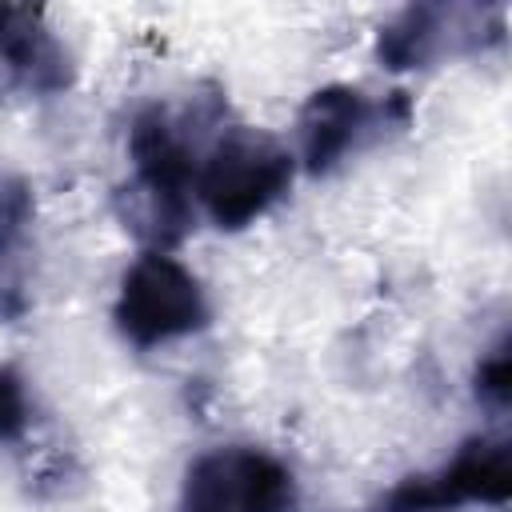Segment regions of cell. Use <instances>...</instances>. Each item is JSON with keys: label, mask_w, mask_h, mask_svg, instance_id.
<instances>
[{"label": "cell", "mask_w": 512, "mask_h": 512, "mask_svg": "<svg viewBox=\"0 0 512 512\" xmlns=\"http://www.w3.org/2000/svg\"><path fill=\"white\" fill-rule=\"evenodd\" d=\"M196 196L216 228H244L264 216L292 184V156L264 132L236 128L204 156L192 176Z\"/></svg>", "instance_id": "obj_1"}, {"label": "cell", "mask_w": 512, "mask_h": 512, "mask_svg": "<svg viewBox=\"0 0 512 512\" xmlns=\"http://www.w3.org/2000/svg\"><path fill=\"white\" fill-rule=\"evenodd\" d=\"M116 328L136 348H156L208 324V300L200 280L168 252H144L120 280Z\"/></svg>", "instance_id": "obj_2"}, {"label": "cell", "mask_w": 512, "mask_h": 512, "mask_svg": "<svg viewBox=\"0 0 512 512\" xmlns=\"http://www.w3.org/2000/svg\"><path fill=\"white\" fill-rule=\"evenodd\" d=\"M296 476L264 448L228 444L200 452L180 484V512H292Z\"/></svg>", "instance_id": "obj_3"}, {"label": "cell", "mask_w": 512, "mask_h": 512, "mask_svg": "<svg viewBox=\"0 0 512 512\" xmlns=\"http://www.w3.org/2000/svg\"><path fill=\"white\" fill-rule=\"evenodd\" d=\"M512 492V468H508V444L504 440H472L464 452L436 468L400 480L376 512H448L472 500L504 504Z\"/></svg>", "instance_id": "obj_4"}, {"label": "cell", "mask_w": 512, "mask_h": 512, "mask_svg": "<svg viewBox=\"0 0 512 512\" xmlns=\"http://www.w3.org/2000/svg\"><path fill=\"white\" fill-rule=\"evenodd\" d=\"M72 84V60L36 8L0 4V88L48 96Z\"/></svg>", "instance_id": "obj_5"}, {"label": "cell", "mask_w": 512, "mask_h": 512, "mask_svg": "<svg viewBox=\"0 0 512 512\" xmlns=\"http://www.w3.org/2000/svg\"><path fill=\"white\" fill-rule=\"evenodd\" d=\"M128 152L136 160V176H140L144 192L160 208V220L180 224L184 220V196H188L192 176H196V164H192V152L184 148V140L168 128V120L160 112H144L132 124Z\"/></svg>", "instance_id": "obj_6"}, {"label": "cell", "mask_w": 512, "mask_h": 512, "mask_svg": "<svg viewBox=\"0 0 512 512\" xmlns=\"http://www.w3.org/2000/svg\"><path fill=\"white\" fill-rule=\"evenodd\" d=\"M368 124V104L348 84H328L308 96L300 112V152L308 172H328Z\"/></svg>", "instance_id": "obj_7"}, {"label": "cell", "mask_w": 512, "mask_h": 512, "mask_svg": "<svg viewBox=\"0 0 512 512\" xmlns=\"http://www.w3.org/2000/svg\"><path fill=\"white\" fill-rule=\"evenodd\" d=\"M32 220V192L24 180L0 176V284H4V264L20 248L24 224Z\"/></svg>", "instance_id": "obj_8"}, {"label": "cell", "mask_w": 512, "mask_h": 512, "mask_svg": "<svg viewBox=\"0 0 512 512\" xmlns=\"http://www.w3.org/2000/svg\"><path fill=\"white\" fill-rule=\"evenodd\" d=\"M28 424V400L16 372H0V444L16 440Z\"/></svg>", "instance_id": "obj_9"}, {"label": "cell", "mask_w": 512, "mask_h": 512, "mask_svg": "<svg viewBox=\"0 0 512 512\" xmlns=\"http://www.w3.org/2000/svg\"><path fill=\"white\" fill-rule=\"evenodd\" d=\"M508 380H512L508 352H504V348H496V352L480 364V372H476V392H480V396H488V400H496V404H504V400H508Z\"/></svg>", "instance_id": "obj_10"}]
</instances>
